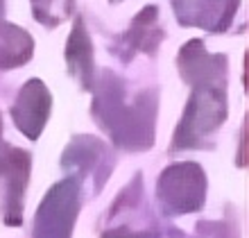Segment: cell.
<instances>
[{
    "mask_svg": "<svg viewBox=\"0 0 249 238\" xmlns=\"http://www.w3.org/2000/svg\"><path fill=\"white\" fill-rule=\"evenodd\" d=\"M100 89L93 102L98 123L109 129L116 143L124 147H147L152 143L157 123V93L145 91L124 107L123 84L111 71H102Z\"/></svg>",
    "mask_w": 249,
    "mask_h": 238,
    "instance_id": "6da1fadb",
    "label": "cell"
},
{
    "mask_svg": "<svg viewBox=\"0 0 249 238\" xmlns=\"http://www.w3.org/2000/svg\"><path fill=\"white\" fill-rule=\"evenodd\" d=\"M224 120H227V84L193 86L172 147L184 150L202 146V141L215 132Z\"/></svg>",
    "mask_w": 249,
    "mask_h": 238,
    "instance_id": "7a4b0ae2",
    "label": "cell"
},
{
    "mask_svg": "<svg viewBox=\"0 0 249 238\" xmlns=\"http://www.w3.org/2000/svg\"><path fill=\"white\" fill-rule=\"evenodd\" d=\"M157 195L170 216L199 211L206 200L204 170L197 164H175L165 168L159 177Z\"/></svg>",
    "mask_w": 249,
    "mask_h": 238,
    "instance_id": "3957f363",
    "label": "cell"
},
{
    "mask_svg": "<svg viewBox=\"0 0 249 238\" xmlns=\"http://www.w3.org/2000/svg\"><path fill=\"white\" fill-rule=\"evenodd\" d=\"M79 211V186L75 179L57 184L41 202L34 238H71L72 222Z\"/></svg>",
    "mask_w": 249,
    "mask_h": 238,
    "instance_id": "277c9868",
    "label": "cell"
},
{
    "mask_svg": "<svg viewBox=\"0 0 249 238\" xmlns=\"http://www.w3.org/2000/svg\"><path fill=\"white\" fill-rule=\"evenodd\" d=\"M30 152L20 147H0V179L5 182V222L18 227L23 220V195L30 179Z\"/></svg>",
    "mask_w": 249,
    "mask_h": 238,
    "instance_id": "5b68a950",
    "label": "cell"
},
{
    "mask_svg": "<svg viewBox=\"0 0 249 238\" xmlns=\"http://www.w3.org/2000/svg\"><path fill=\"white\" fill-rule=\"evenodd\" d=\"M179 73L186 84L206 86V84H229V61L224 55H211L199 39L188 41L179 50L177 59Z\"/></svg>",
    "mask_w": 249,
    "mask_h": 238,
    "instance_id": "8992f818",
    "label": "cell"
},
{
    "mask_svg": "<svg viewBox=\"0 0 249 238\" xmlns=\"http://www.w3.org/2000/svg\"><path fill=\"white\" fill-rule=\"evenodd\" d=\"M50 107H53V95L48 86L39 77H32L18 91V98L12 107V118L27 139L36 141L48 123Z\"/></svg>",
    "mask_w": 249,
    "mask_h": 238,
    "instance_id": "52a82bcc",
    "label": "cell"
},
{
    "mask_svg": "<svg viewBox=\"0 0 249 238\" xmlns=\"http://www.w3.org/2000/svg\"><path fill=\"white\" fill-rule=\"evenodd\" d=\"M240 0H175V12L181 25L202 27L209 32L229 30Z\"/></svg>",
    "mask_w": 249,
    "mask_h": 238,
    "instance_id": "ba28073f",
    "label": "cell"
},
{
    "mask_svg": "<svg viewBox=\"0 0 249 238\" xmlns=\"http://www.w3.org/2000/svg\"><path fill=\"white\" fill-rule=\"evenodd\" d=\"M66 66H68V73L82 84V89L91 91L93 82H95L93 41L89 37V30H86V23L82 16L75 18L71 37L66 41Z\"/></svg>",
    "mask_w": 249,
    "mask_h": 238,
    "instance_id": "9c48e42d",
    "label": "cell"
},
{
    "mask_svg": "<svg viewBox=\"0 0 249 238\" xmlns=\"http://www.w3.org/2000/svg\"><path fill=\"white\" fill-rule=\"evenodd\" d=\"M159 7L147 5L134 16L131 27L124 34V43L136 53L154 55L163 41V30L159 25Z\"/></svg>",
    "mask_w": 249,
    "mask_h": 238,
    "instance_id": "30bf717a",
    "label": "cell"
},
{
    "mask_svg": "<svg viewBox=\"0 0 249 238\" xmlns=\"http://www.w3.org/2000/svg\"><path fill=\"white\" fill-rule=\"evenodd\" d=\"M32 34L14 23H0V71H12L32 59Z\"/></svg>",
    "mask_w": 249,
    "mask_h": 238,
    "instance_id": "8fae6325",
    "label": "cell"
},
{
    "mask_svg": "<svg viewBox=\"0 0 249 238\" xmlns=\"http://www.w3.org/2000/svg\"><path fill=\"white\" fill-rule=\"evenodd\" d=\"M32 2V14L41 25L57 27L64 23L72 12L75 0H30Z\"/></svg>",
    "mask_w": 249,
    "mask_h": 238,
    "instance_id": "7c38bea8",
    "label": "cell"
},
{
    "mask_svg": "<svg viewBox=\"0 0 249 238\" xmlns=\"http://www.w3.org/2000/svg\"><path fill=\"white\" fill-rule=\"evenodd\" d=\"M102 238H145V236H143V234L129 232L127 227H118V229H109V232H107Z\"/></svg>",
    "mask_w": 249,
    "mask_h": 238,
    "instance_id": "4fadbf2b",
    "label": "cell"
},
{
    "mask_svg": "<svg viewBox=\"0 0 249 238\" xmlns=\"http://www.w3.org/2000/svg\"><path fill=\"white\" fill-rule=\"evenodd\" d=\"M238 165L247 168V120L243 127V139H240V154H238Z\"/></svg>",
    "mask_w": 249,
    "mask_h": 238,
    "instance_id": "5bb4252c",
    "label": "cell"
},
{
    "mask_svg": "<svg viewBox=\"0 0 249 238\" xmlns=\"http://www.w3.org/2000/svg\"><path fill=\"white\" fill-rule=\"evenodd\" d=\"M2 14H5V0H0V23H2Z\"/></svg>",
    "mask_w": 249,
    "mask_h": 238,
    "instance_id": "9a60e30c",
    "label": "cell"
},
{
    "mask_svg": "<svg viewBox=\"0 0 249 238\" xmlns=\"http://www.w3.org/2000/svg\"><path fill=\"white\" fill-rule=\"evenodd\" d=\"M0 134H2V116H0Z\"/></svg>",
    "mask_w": 249,
    "mask_h": 238,
    "instance_id": "2e32d148",
    "label": "cell"
},
{
    "mask_svg": "<svg viewBox=\"0 0 249 238\" xmlns=\"http://www.w3.org/2000/svg\"><path fill=\"white\" fill-rule=\"evenodd\" d=\"M111 2H116V0H111Z\"/></svg>",
    "mask_w": 249,
    "mask_h": 238,
    "instance_id": "e0dca14e",
    "label": "cell"
}]
</instances>
